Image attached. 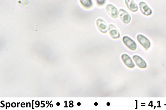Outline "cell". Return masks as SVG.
Returning <instances> with one entry per match:
<instances>
[{
	"label": "cell",
	"mask_w": 166,
	"mask_h": 110,
	"mask_svg": "<svg viewBox=\"0 0 166 110\" xmlns=\"http://www.w3.org/2000/svg\"><path fill=\"white\" fill-rule=\"evenodd\" d=\"M122 41L131 50L135 51L137 48V45L135 42L131 38L127 36H124L123 38Z\"/></svg>",
	"instance_id": "obj_1"
},
{
	"label": "cell",
	"mask_w": 166,
	"mask_h": 110,
	"mask_svg": "<svg viewBox=\"0 0 166 110\" xmlns=\"http://www.w3.org/2000/svg\"><path fill=\"white\" fill-rule=\"evenodd\" d=\"M119 15L120 19L124 24L129 23L131 20V17L129 13L124 9H120L119 10Z\"/></svg>",
	"instance_id": "obj_2"
},
{
	"label": "cell",
	"mask_w": 166,
	"mask_h": 110,
	"mask_svg": "<svg viewBox=\"0 0 166 110\" xmlns=\"http://www.w3.org/2000/svg\"><path fill=\"white\" fill-rule=\"evenodd\" d=\"M106 10L109 15L114 19H116L118 17L119 12L117 9L111 4H108L106 7Z\"/></svg>",
	"instance_id": "obj_3"
},
{
	"label": "cell",
	"mask_w": 166,
	"mask_h": 110,
	"mask_svg": "<svg viewBox=\"0 0 166 110\" xmlns=\"http://www.w3.org/2000/svg\"><path fill=\"white\" fill-rule=\"evenodd\" d=\"M137 40L143 47L147 49L150 48L151 45L150 41L146 37L142 34H139L137 36Z\"/></svg>",
	"instance_id": "obj_4"
},
{
	"label": "cell",
	"mask_w": 166,
	"mask_h": 110,
	"mask_svg": "<svg viewBox=\"0 0 166 110\" xmlns=\"http://www.w3.org/2000/svg\"><path fill=\"white\" fill-rule=\"evenodd\" d=\"M97 25L99 30L102 33H107L108 28L105 21L102 19H98L96 21Z\"/></svg>",
	"instance_id": "obj_5"
},
{
	"label": "cell",
	"mask_w": 166,
	"mask_h": 110,
	"mask_svg": "<svg viewBox=\"0 0 166 110\" xmlns=\"http://www.w3.org/2000/svg\"><path fill=\"white\" fill-rule=\"evenodd\" d=\"M108 30L110 36L113 38L116 39L120 37V34L117 28L113 24L109 25Z\"/></svg>",
	"instance_id": "obj_6"
},
{
	"label": "cell",
	"mask_w": 166,
	"mask_h": 110,
	"mask_svg": "<svg viewBox=\"0 0 166 110\" xmlns=\"http://www.w3.org/2000/svg\"><path fill=\"white\" fill-rule=\"evenodd\" d=\"M121 59L125 65L129 68H133L135 67V64L133 63L131 58L128 54H122L121 56Z\"/></svg>",
	"instance_id": "obj_7"
},
{
	"label": "cell",
	"mask_w": 166,
	"mask_h": 110,
	"mask_svg": "<svg viewBox=\"0 0 166 110\" xmlns=\"http://www.w3.org/2000/svg\"><path fill=\"white\" fill-rule=\"evenodd\" d=\"M139 6L141 12L146 16H149L152 13V10L144 2H141L139 3Z\"/></svg>",
	"instance_id": "obj_8"
},
{
	"label": "cell",
	"mask_w": 166,
	"mask_h": 110,
	"mask_svg": "<svg viewBox=\"0 0 166 110\" xmlns=\"http://www.w3.org/2000/svg\"><path fill=\"white\" fill-rule=\"evenodd\" d=\"M133 59L136 64L140 68L144 69L146 67L147 65L145 61L140 56L138 55H134Z\"/></svg>",
	"instance_id": "obj_9"
},
{
	"label": "cell",
	"mask_w": 166,
	"mask_h": 110,
	"mask_svg": "<svg viewBox=\"0 0 166 110\" xmlns=\"http://www.w3.org/2000/svg\"><path fill=\"white\" fill-rule=\"evenodd\" d=\"M126 4L132 12H136L138 10V7L133 0H125Z\"/></svg>",
	"instance_id": "obj_10"
},
{
	"label": "cell",
	"mask_w": 166,
	"mask_h": 110,
	"mask_svg": "<svg viewBox=\"0 0 166 110\" xmlns=\"http://www.w3.org/2000/svg\"><path fill=\"white\" fill-rule=\"evenodd\" d=\"M82 6L86 8H89L92 6L93 2L91 0H80Z\"/></svg>",
	"instance_id": "obj_11"
},
{
	"label": "cell",
	"mask_w": 166,
	"mask_h": 110,
	"mask_svg": "<svg viewBox=\"0 0 166 110\" xmlns=\"http://www.w3.org/2000/svg\"><path fill=\"white\" fill-rule=\"evenodd\" d=\"M97 3L99 5H104L106 2V0H96Z\"/></svg>",
	"instance_id": "obj_12"
},
{
	"label": "cell",
	"mask_w": 166,
	"mask_h": 110,
	"mask_svg": "<svg viewBox=\"0 0 166 110\" xmlns=\"http://www.w3.org/2000/svg\"><path fill=\"white\" fill-rule=\"evenodd\" d=\"M16 104L15 102H13L12 103L11 106L12 108H15L16 106Z\"/></svg>",
	"instance_id": "obj_13"
},
{
	"label": "cell",
	"mask_w": 166,
	"mask_h": 110,
	"mask_svg": "<svg viewBox=\"0 0 166 110\" xmlns=\"http://www.w3.org/2000/svg\"><path fill=\"white\" fill-rule=\"evenodd\" d=\"M45 101H41V104H43L44 105L43 106H41V108H44L45 107V104L43 103H42V102H45Z\"/></svg>",
	"instance_id": "obj_14"
},
{
	"label": "cell",
	"mask_w": 166,
	"mask_h": 110,
	"mask_svg": "<svg viewBox=\"0 0 166 110\" xmlns=\"http://www.w3.org/2000/svg\"><path fill=\"white\" fill-rule=\"evenodd\" d=\"M23 105H25V104L23 102L21 104V107H22V108H24L25 107V106H22Z\"/></svg>",
	"instance_id": "obj_15"
},
{
	"label": "cell",
	"mask_w": 166,
	"mask_h": 110,
	"mask_svg": "<svg viewBox=\"0 0 166 110\" xmlns=\"http://www.w3.org/2000/svg\"><path fill=\"white\" fill-rule=\"evenodd\" d=\"M73 106L74 105L72 104H70V105H69V107L70 108H72L73 107Z\"/></svg>",
	"instance_id": "obj_16"
},
{
	"label": "cell",
	"mask_w": 166,
	"mask_h": 110,
	"mask_svg": "<svg viewBox=\"0 0 166 110\" xmlns=\"http://www.w3.org/2000/svg\"><path fill=\"white\" fill-rule=\"evenodd\" d=\"M34 100L32 101V109H34Z\"/></svg>",
	"instance_id": "obj_17"
},
{
	"label": "cell",
	"mask_w": 166,
	"mask_h": 110,
	"mask_svg": "<svg viewBox=\"0 0 166 110\" xmlns=\"http://www.w3.org/2000/svg\"><path fill=\"white\" fill-rule=\"evenodd\" d=\"M56 105L58 106H59L60 105V103L59 102H57V103H56Z\"/></svg>",
	"instance_id": "obj_18"
},
{
	"label": "cell",
	"mask_w": 166,
	"mask_h": 110,
	"mask_svg": "<svg viewBox=\"0 0 166 110\" xmlns=\"http://www.w3.org/2000/svg\"><path fill=\"white\" fill-rule=\"evenodd\" d=\"M65 102L66 103V106H64V108H66V107H67V108H68V106H67V101H66L64 102V103H65Z\"/></svg>",
	"instance_id": "obj_19"
},
{
	"label": "cell",
	"mask_w": 166,
	"mask_h": 110,
	"mask_svg": "<svg viewBox=\"0 0 166 110\" xmlns=\"http://www.w3.org/2000/svg\"><path fill=\"white\" fill-rule=\"evenodd\" d=\"M69 104H72L73 103V102L72 101H70L69 102Z\"/></svg>",
	"instance_id": "obj_20"
},
{
	"label": "cell",
	"mask_w": 166,
	"mask_h": 110,
	"mask_svg": "<svg viewBox=\"0 0 166 110\" xmlns=\"http://www.w3.org/2000/svg\"><path fill=\"white\" fill-rule=\"evenodd\" d=\"M94 105L95 106H97L98 105V103L97 102H95Z\"/></svg>",
	"instance_id": "obj_21"
},
{
	"label": "cell",
	"mask_w": 166,
	"mask_h": 110,
	"mask_svg": "<svg viewBox=\"0 0 166 110\" xmlns=\"http://www.w3.org/2000/svg\"><path fill=\"white\" fill-rule=\"evenodd\" d=\"M77 105L78 106H80L81 105V103L80 102H78L77 103Z\"/></svg>",
	"instance_id": "obj_22"
},
{
	"label": "cell",
	"mask_w": 166,
	"mask_h": 110,
	"mask_svg": "<svg viewBox=\"0 0 166 110\" xmlns=\"http://www.w3.org/2000/svg\"><path fill=\"white\" fill-rule=\"evenodd\" d=\"M110 105V103L109 102H107V105L108 106H109Z\"/></svg>",
	"instance_id": "obj_23"
},
{
	"label": "cell",
	"mask_w": 166,
	"mask_h": 110,
	"mask_svg": "<svg viewBox=\"0 0 166 110\" xmlns=\"http://www.w3.org/2000/svg\"><path fill=\"white\" fill-rule=\"evenodd\" d=\"M20 102H19V103L18 102V103H17V108H18V107H19V104H20Z\"/></svg>",
	"instance_id": "obj_24"
},
{
	"label": "cell",
	"mask_w": 166,
	"mask_h": 110,
	"mask_svg": "<svg viewBox=\"0 0 166 110\" xmlns=\"http://www.w3.org/2000/svg\"><path fill=\"white\" fill-rule=\"evenodd\" d=\"M7 103H6V109H7Z\"/></svg>",
	"instance_id": "obj_25"
},
{
	"label": "cell",
	"mask_w": 166,
	"mask_h": 110,
	"mask_svg": "<svg viewBox=\"0 0 166 110\" xmlns=\"http://www.w3.org/2000/svg\"><path fill=\"white\" fill-rule=\"evenodd\" d=\"M52 101H51L50 102V103H49V104L47 106V108L48 107V106H49V105H50V103H51V102H52Z\"/></svg>",
	"instance_id": "obj_26"
},
{
	"label": "cell",
	"mask_w": 166,
	"mask_h": 110,
	"mask_svg": "<svg viewBox=\"0 0 166 110\" xmlns=\"http://www.w3.org/2000/svg\"><path fill=\"white\" fill-rule=\"evenodd\" d=\"M50 107L52 108L53 107V105L52 104H50Z\"/></svg>",
	"instance_id": "obj_27"
},
{
	"label": "cell",
	"mask_w": 166,
	"mask_h": 110,
	"mask_svg": "<svg viewBox=\"0 0 166 110\" xmlns=\"http://www.w3.org/2000/svg\"><path fill=\"white\" fill-rule=\"evenodd\" d=\"M49 102L48 101H47L46 102V103L47 104H49Z\"/></svg>",
	"instance_id": "obj_28"
},
{
	"label": "cell",
	"mask_w": 166,
	"mask_h": 110,
	"mask_svg": "<svg viewBox=\"0 0 166 110\" xmlns=\"http://www.w3.org/2000/svg\"><path fill=\"white\" fill-rule=\"evenodd\" d=\"M28 104L29 103V105H30V106H29L30 108H31V103H30V102H28Z\"/></svg>",
	"instance_id": "obj_29"
},
{
	"label": "cell",
	"mask_w": 166,
	"mask_h": 110,
	"mask_svg": "<svg viewBox=\"0 0 166 110\" xmlns=\"http://www.w3.org/2000/svg\"><path fill=\"white\" fill-rule=\"evenodd\" d=\"M26 107L27 108L28 107V103H26Z\"/></svg>",
	"instance_id": "obj_30"
}]
</instances>
